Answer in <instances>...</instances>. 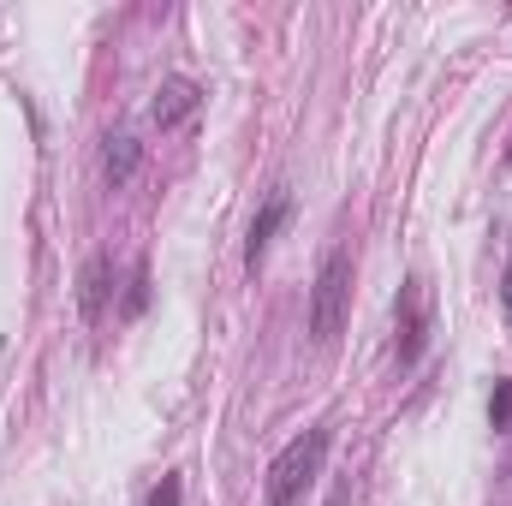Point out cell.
Returning a JSON list of instances; mask_svg holds the SVG:
<instances>
[{
    "label": "cell",
    "mask_w": 512,
    "mask_h": 506,
    "mask_svg": "<svg viewBox=\"0 0 512 506\" xmlns=\"http://www.w3.org/2000/svg\"><path fill=\"white\" fill-rule=\"evenodd\" d=\"M328 447H334V429H304V435H292L280 453H274V465H268V483H262V495L268 506H298L304 501V489L322 477V465H328Z\"/></svg>",
    "instance_id": "obj_1"
},
{
    "label": "cell",
    "mask_w": 512,
    "mask_h": 506,
    "mask_svg": "<svg viewBox=\"0 0 512 506\" xmlns=\"http://www.w3.org/2000/svg\"><path fill=\"white\" fill-rule=\"evenodd\" d=\"M346 316H352V251H328L310 286V340L334 346Z\"/></svg>",
    "instance_id": "obj_2"
},
{
    "label": "cell",
    "mask_w": 512,
    "mask_h": 506,
    "mask_svg": "<svg viewBox=\"0 0 512 506\" xmlns=\"http://www.w3.org/2000/svg\"><path fill=\"white\" fill-rule=\"evenodd\" d=\"M429 334H435L429 280H423V274H405V286H399V298H393V364H399V370H417L423 352H429Z\"/></svg>",
    "instance_id": "obj_3"
},
{
    "label": "cell",
    "mask_w": 512,
    "mask_h": 506,
    "mask_svg": "<svg viewBox=\"0 0 512 506\" xmlns=\"http://www.w3.org/2000/svg\"><path fill=\"white\" fill-rule=\"evenodd\" d=\"M197 114H203V90L191 78H161V90L149 102V120L161 131H179V126H191Z\"/></svg>",
    "instance_id": "obj_4"
},
{
    "label": "cell",
    "mask_w": 512,
    "mask_h": 506,
    "mask_svg": "<svg viewBox=\"0 0 512 506\" xmlns=\"http://www.w3.org/2000/svg\"><path fill=\"white\" fill-rule=\"evenodd\" d=\"M286 221H292V197H286V191H274V197H268V203L256 209L251 233H245V268H251V274L262 268V256H268V245H274V233H280Z\"/></svg>",
    "instance_id": "obj_5"
},
{
    "label": "cell",
    "mask_w": 512,
    "mask_h": 506,
    "mask_svg": "<svg viewBox=\"0 0 512 506\" xmlns=\"http://www.w3.org/2000/svg\"><path fill=\"white\" fill-rule=\"evenodd\" d=\"M137 161H143V143H137L131 131H108V137H102V179H108L114 191L137 173Z\"/></svg>",
    "instance_id": "obj_6"
},
{
    "label": "cell",
    "mask_w": 512,
    "mask_h": 506,
    "mask_svg": "<svg viewBox=\"0 0 512 506\" xmlns=\"http://www.w3.org/2000/svg\"><path fill=\"white\" fill-rule=\"evenodd\" d=\"M108 292H114V256H90L84 262V322L108 316Z\"/></svg>",
    "instance_id": "obj_7"
},
{
    "label": "cell",
    "mask_w": 512,
    "mask_h": 506,
    "mask_svg": "<svg viewBox=\"0 0 512 506\" xmlns=\"http://www.w3.org/2000/svg\"><path fill=\"white\" fill-rule=\"evenodd\" d=\"M149 310V268L143 262H131V274H126V316H143Z\"/></svg>",
    "instance_id": "obj_8"
},
{
    "label": "cell",
    "mask_w": 512,
    "mask_h": 506,
    "mask_svg": "<svg viewBox=\"0 0 512 506\" xmlns=\"http://www.w3.org/2000/svg\"><path fill=\"white\" fill-rule=\"evenodd\" d=\"M489 423H495L501 435L512 429V376H501L495 381V393H489Z\"/></svg>",
    "instance_id": "obj_9"
},
{
    "label": "cell",
    "mask_w": 512,
    "mask_h": 506,
    "mask_svg": "<svg viewBox=\"0 0 512 506\" xmlns=\"http://www.w3.org/2000/svg\"><path fill=\"white\" fill-rule=\"evenodd\" d=\"M149 506H185V477H179V471H167V477L149 489Z\"/></svg>",
    "instance_id": "obj_10"
},
{
    "label": "cell",
    "mask_w": 512,
    "mask_h": 506,
    "mask_svg": "<svg viewBox=\"0 0 512 506\" xmlns=\"http://www.w3.org/2000/svg\"><path fill=\"white\" fill-rule=\"evenodd\" d=\"M501 316L512 322V256H507V268H501Z\"/></svg>",
    "instance_id": "obj_11"
},
{
    "label": "cell",
    "mask_w": 512,
    "mask_h": 506,
    "mask_svg": "<svg viewBox=\"0 0 512 506\" xmlns=\"http://www.w3.org/2000/svg\"><path fill=\"white\" fill-rule=\"evenodd\" d=\"M507 167H512V137H507Z\"/></svg>",
    "instance_id": "obj_12"
}]
</instances>
